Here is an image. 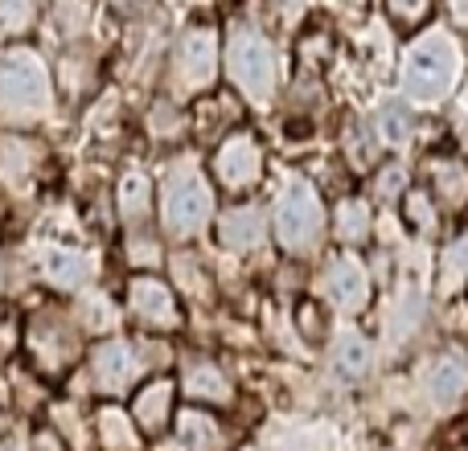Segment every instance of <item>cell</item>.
<instances>
[{
    "instance_id": "6da1fadb",
    "label": "cell",
    "mask_w": 468,
    "mask_h": 451,
    "mask_svg": "<svg viewBox=\"0 0 468 451\" xmlns=\"http://www.w3.org/2000/svg\"><path fill=\"white\" fill-rule=\"evenodd\" d=\"M403 95L420 107H436L452 95L456 79H461V46L448 29H431L403 54Z\"/></svg>"
},
{
    "instance_id": "7a4b0ae2",
    "label": "cell",
    "mask_w": 468,
    "mask_h": 451,
    "mask_svg": "<svg viewBox=\"0 0 468 451\" xmlns=\"http://www.w3.org/2000/svg\"><path fill=\"white\" fill-rule=\"evenodd\" d=\"M54 90H49V70L33 49H8L0 54V115L13 123H33L49 115Z\"/></svg>"
},
{
    "instance_id": "3957f363",
    "label": "cell",
    "mask_w": 468,
    "mask_h": 451,
    "mask_svg": "<svg viewBox=\"0 0 468 451\" xmlns=\"http://www.w3.org/2000/svg\"><path fill=\"white\" fill-rule=\"evenodd\" d=\"M161 210H165V230L177 234V238H194V234H202L210 226L214 194L194 161L173 164L169 181H165V194H161Z\"/></svg>"
},
{
    "instance_id": "277c9868",
    "label": "cell",
    "mask_w": 468,
    "mask_h": 451,
    "mask_svg": "<svg viewBox=\"0 0 468 451\" xmlns=\"http://www.w3.org/2000/svg\"><path fill=\"white\" fill-rule=\"evenodd\" d=\"M227 66L230 79L250 103H267L280 79V66H275V46L255 29V25H234L230 46H227Z\"/></svg>"
},
{
    "instance_id": "5b68a950",
    "label": "cell",
    "mask_w": 468,
    "mask_h": 451,
    "mask_svg": "<svg viewBox=\"0 0 468 451\" xmlns=\"http://www.w3.org/2000/svg\"><path fill=\"white\" fill-rule=\"evenodd\" d=\"M321 230H324V205H321V197H316V189L308 185V181L292 177L288 185H283L280 202H275V238H280L283 250H292V255H304V250L316 246Z\"/></svg>"
},
{
    "instance_id": "8992f818",
    "label": "cell",
    "mask_w": 468,
    "mask_h": 451,
    "mask_svg": "<svg viewBox=\"0 0 468 451\" xmlns=\"http://www.w3.org/2000/svg\"><path fill=\"white\" fill-rule=\"evenodd\" d=\"M214 74H218V41L210 29H189L173 54V87L181 99L197 95L214 82Z\"/></svg>"
},
{
    "instance_id": "52a82bcc",
    "label": "cell",
    "mask_w": 468,
    "mask_h": 451,
    "mask_svg": "<svg viewBox=\"0 0 468 451\" xmlns=\"http://www.w3.org/2000/svg\"><path fill=\"white\" fill-rule=\"evenodd\" d=\"M128 304H132V316H136L140 324H148V329H177L181 316H177V304H173V291L165 288L161 279H153V275H136L128 288Z\"/></svg>"
},
{
    "instance_id": "ba28073f",
    "label": "cell",
    "mask_w": 468,
    "mask_h": 451,
    "mask_svg": "<svg viewBox=\"0 0 468 451\" xmlns=\"http://www.w3.org/2000/svg\"><path fill=\"white\" fill-rule=\"evenodd\" d=\"M214 173H218V181L227 189H250L259 181V173H263V152H259L255 140L239 131V136H230L227 144L218 148Z\"/></svg>"
},
{
    "instance_id": "9c48e42d",
    "label": "cell",
    "mask_w": 468,
    "mask_h": 451,
    "mask_svg": "<svg viewBox=\"0 0 468 451\" xmlns=\"http://www.w3.org/2000/svg\"><path fill=\"white\" fill-rule=\"evenodd\" d=\"M324 296L341 308V312H357V308L370 299V279H366L362 263L354 255H341L329 263L324 271Z\"/></svg>"
},
{
    "instance_id": "30bf717a",
    "label": "cell",
    "mask_w": 468,
    "mask_h": 451,
    "mask_svg": "<svg viewBox=\"0 0 468 451\" xmlns=\"http://www.w3.org/2000/svg\"><path fill=\"white\" fill-rule=\"evenodd\" d=\"M140 362L136 353H132L128 341H103V345L95 349V357H90V373H95V386L107 390V394H120V390L132 386V378H136Z\"/></svg>"
},
{
    "instance_id": "8fae6325",
    "label": "cell",
    "mask_w": 468,
    "mask_h": 451,
    "mask_svg": "<svg viewBox=\"0 0 468 451\" xmlns=\"http://www.w3.org/2000/svg\"><path fill=\"white\" fill-rule=\"evenodd\" d=\"M90 263L82 250H70V246H46L41 250V279L49 283V288H82V279H87Z\"/></svg>"
},
{
    "instance_id": "7c38bea8",
    "label": "cell",
    "mask_w": 468,
    "mask_h": 451,
    "mask_svg": "<svg viewBox=\"0 0 468 451\" xmlns=\"http://www.w3.org/2000/svg\"><path fill=\"white\" fill-rule=\"evenodd\" d=\"M464 390H468V365L461 362V357H444V362L431 365L428 398H431L436 411H452V406L464 398Z\"/></svg>"
},
{
    "instance_id": "4fadbf2b",
    "label": "cell",
    "mask_w": 468,
    "mask_h": 451,
    "mask_svg": "<svg viewBox=\"0 0 468 451\" xmlns=\"http://www.w3.org/2000/svg\"><path fill=\"white\" fill-rule=\"evenodd\" d=\"M370 365H374L370 341H366L362 332L346 329L337 337V349H333V370H337L346 382H357V378H366V373H370Z\"/></svg>"
},
{
    "instance_id": "5bb4252c",
    "label": "cell",
    "mask_w": 468,
    "mask_h": 451,
    "mask_svg": "<svg viewBox=\"0 0 468 451\" xmlns=\"http://www.w3.org/2000/svg\"><path fill=\"white\" fill-rule=\"evenodd\" d=\"M218 238L227 250H255L263 242V218H259L255 205H242V210H230L227 218L218 222Z\"/></svg>"
},
{
    "instance_id": "9a60e30c",
    "label": "cell",
    "mask_w": 468,
    "mask_h": 451,
    "mask_svg": "<svg viewBox=\"0 0 468 451\" xmlns=\"http://www.w3.org/2000/svg\"><path fill=\"white\" fill-rule=\"evenodd\" d=\"M33 164H37V148L21 136H0V181L5 185H25L33 177Z\"/></svg>"
},
{
    "instance_id": "2e32d148",
    "label": "cell",
    "mask_w": 468,
    "mask_h": 451,
    "mask_svg": "<svg viewBox=\"0 0 468 451\" xmlns=\"http://www.w3.org/2000/svg\"><path fill=\"white\" fill-rule=\"evenodd\" d=\"M29 345L37 349L41 365L58 370V365L70 357V345H74V341L62 332V320H54V316H37V320H33V332H29Z\"/></svg>"
},
{
    "instance_id": "e0dca14e",
    "label": "cell",
    "mask_w": 468,
    "mask_h": 451,
    "mask_svg": "<svg viewBox=\"0 0 468 451\" xmlns=\"http://www.w3.org/2000/svg\"><path fill=\"white\" fill-rule=\"evenodd\" d=\"M177 439L189 451H222V444H227V435H222V427L214 423V414H202V411H181Z\"/></svg>"
},
{
    "instance_id": "ac0fdd59",
    "label": "cell",
    "mask_w": 468,
    "mask_h": 451,
    "mask_svg": "<svg viewBox=\"0 0 468 451\" xmlns=\"http://www.w3.org/2000/svg\"><path fill=\"white\" fill-rule=\"evenodd\" d=\"M99 427V444H103L107 451H136L140 447V435L136 427H132V419L120 411V406H103L95 419Z\"/></svg>"
},
{
    "instance_id": "d6986e66",
    "label": "cell",
    "mask_w": 468,
    "mask_h": 451,
    "mask_svg": "<svg viewBox=\"0 0 468 451\" xmlns=\"http://www.w3.org/2000/svg\"><path fill=\"white\" fill-rule=\"evenodd\" d=\"M169 406H173V386H169V382H153V386H144L136 394V419H140V427L161 431L165 419H169Z\"/></svg>"
},
{
    "instance_id": "ffe728a7",
    "label": "cell",
    "mask_w": 468,
    "mask_h": 451,
    "mask_svg": "<svg viewBox=\"0 0 468 451\" xmlns=\"http://www.w3.org/2000/svg\"><path fill=\"white\" fill-rule=\"evenodd\" d=\"M186 394L206 398V403H230V382L214 365H194L186 373Z\"/></svg>"
},
{
    "instance_id": "44dd1931",
    "label": "cell",
    "mask_w": 468,
    "mask_h": 451,
    "mask_svg": "<svg viewBox=\"0 0 468 451\" xmlns=\"http://www.w3.org/2000/svg\"><path fill=\"white\" fill-rule=\"evenodd\" d=\"M148 202H153V189H148L144 173H128L120 181V214L128 222H140L148 214Z\"/></svg>"
},
{
    "instance_id": "7402d4cb",
    "label": "cell",
    "mask_w": 468,
    "mask_h": 451,
    "mask_svg": "<svg viewBox=\"0 0 468 451\" xmlns=\"http://www.w3.org/2000/svg\"><path fill=\"white\" fill-rule=\"evenodd\" d=\"M374 131H378L387 144H407V140H411V115H407V107L382 103L378 111H374Z\"/></svg>"
},
{
    "instance_id": "603a6c76",
    "label": "cell",
    "mask_w": 468,
    "mask_h": 451,
    "mask_svg": "<svg viewBox=\"0 0 468 451\" xmlns=\"http://www.w3.org/2000/svg\"><path fill=\"white\" fill-rule=\"evenodd\" d=\"M337 234H341V242H362L366 234H370V205L366 202H357V197H349V202H341L337 205Z\"/></svg>"
},
{
    "instance_id": "cb8c5ba5",
    "label": "cell",
    "mask_w": 468,
    "mask_h": 451,
    "mask_svg": "<svg viewBox=\"0 0 468 451\" xmlns=\"http://www.w3.org/2000/svg\"><path fill=\"white\" fill-rule=\"evenodd\" d=\"M436 189L444 194L448 205H461L468 197V169L456 161H440L436 164Z\"/></svg>"
},
{
    "instance_id": "d4e9b609",
    "label": "cell",
    "mask_w": 468,
    "mask_h": 451,
    "mask_svg": "<svg viewBox=\"0 0 468 451\" xmlns=\"http://www.w3.org/2000/svg\"><path fill=\"white\" fill-rule=\"evenodd\" d=\"M33 16V0H0V25L8 29H25Z\"/></svg>"
},
{
    "instance_id": "484cf974",
    "label": "cell",
    "mask_w": 468,
    "mask_h": 451,
    "mask_svg": "<svg viewBox=\"0 0 468 451\" xmlns=\"http://www.w3.org/2000/svg\"><path fill=\"white\" fill-rule=\"evenodd\" d=\"M464 271H468V234H464V238L444 255V279H448V288H452V283L461 279Z\"/></svg>"
},
{
    "instance_id": "4316f807",
    "label": "cell",
    "mask_w": 468,
    "mask_h": 451,
    "mask_svg": "<svg viewBox=\"0 0 468 451\" xmlns=\"http://www.w3.org/2000/svg\"><path fill=\"white\" fill-rule=\"evenodd\" d=\"M407 218L420 226V230H431V222H436V210H431V202L423 194H407Z\"/></svg>"
},
{
    "instance_id": "83f0119b",
    "label": "cell",
    "mask_w": 468,
    "mask_h": 451,
    "mask_svg": "<svg viewBox=\"0 0 468 451\" xmlns=\"http://www.w3.org/2000/svg\"><path fill=\"white\" fill-rule=\"evenodd\" d=\"M420 296H403V304H399V320H395V337H407V329H415L420 324Z\"/></svg>"
},
{
    "instance_id": "f1b7e54d",
    "label": "cell",
    "mask_w": 468,
    "mask_h": 451,
    "mask_svg": "<svg viewBox=\"0 0 468 451\" xmlns=\"http://www.w3.org/2000/svg\"><path fill=\"white\" fill-rule=\"evenodd\" d=\"M390 13H395L399 21H420V16L428 13V0H390Z\"/></svg>"
},
{
    "instance_id": "f546056e",
    "label": "cell",
    "mask_w": 468,
    "mask_h": 451,
    "mask_svg": "<svg viewBox=\"0 0 468 451\" xmlns=\"http://www.w3.org/2000/svg\"><path fill=\"white\" fill-rule=\"evenodd\" d=\"M403 177H407V173L399 169V164H395V169H387V173H382V177H378L382 197H395V194H399V185H403Z\"/></svg>"
},
{
    "instance_id": "4dcf8cb0",
    "label": "cell",
    "mask_w": 468,
    "mask_h": 451,
    "mask_svg": "<svg viewBox=\"0 0 468 451\" xmlns=\"http://www.w3.org/2000/svg\"><path fill=\"white\" fill-rule=\"evenodd\" d=\"M132 258L136 263H156V246L153 242H132Z\"/></svg>"
},
{
    "instance_id": "1f68e13d",
    "label": "cell",
    "mask_w": 468,
    "mask_h": 451,
    "mask_svg": "<svg viewBox=\"0 0 468 451\" xmlns=\"http://www.w3.org/2000/svg\"><path fill=\"white\" fill-rule=\"evenodd\" d=\"M448 5H452V16L461 25H468V0H448Z\"/></svg>"
},
{
    "instance_id": "d6a6232c",
    "label": "cell",
    "mask_w": 468,
    "mask_h": 451,
    "mask_svg": "<svg viewBox=\"0 0 468 451\" xmlns=\"http://www.w3.org/2000/svg\"><path fill=\"white\" fill-rule=\"evenodd\" d=\"M288 8H300V0H288Z\"/></svg>"
},
{
    "instance_id": "836d02e7",
    "label": "cell",
    "mask_w": 468,
    "mask_h": 451,
    "mask_svg": "<svg viewBox=\"0 0 468 451\" xmlns=\"http://www.w3.org/2000/svg\"><path fill=\"white\" fill-rule=\"evenodd\" d=\"M0 283H5V267H0Z\"/></svg>"
},
{
    "instance_id": "e575fe53",
    "label": "cell",
    "mask_w": 468,
    "mask_h": 451,
    "mask_svg": "<svg viewBox=\"0 0 468 451\" xmlns=\"http://www.w3.org/2000/svg\"><path fill=\"white\" fill-rule=\"evenodd\" d=\"M349 5H354V0H349Z\"/></svg>"
}]
</instances>
